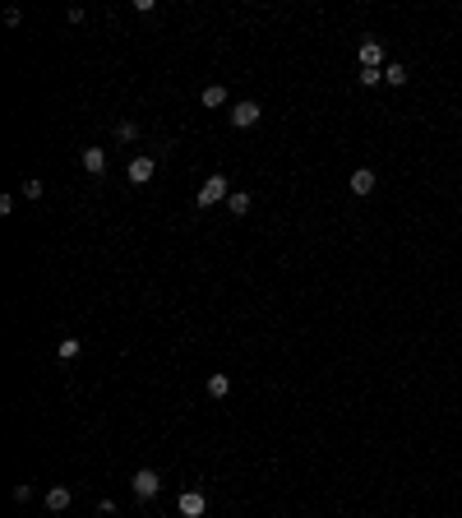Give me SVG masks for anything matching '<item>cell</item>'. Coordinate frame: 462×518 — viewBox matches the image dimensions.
<instances>
[{
  "label": "cell",
  "mask_w": 462,
  "mask_h": 518,
  "mask_svg": "<svg viewBox=\"0 0 462 518\" xmlns=\"http://www.w3.org/2000/svg\"><path fill=\"white\" fill-rule=\"evenodd\" d=\"M176 509H181V518H199L208 509V500H203V490H185L181 500H176Z\"/></svg>",
  "instance_id": "5"
},
{
  "label": "cell",
  "mask_w": 462,
  "mask_h": 518,
  "mask_svg": "<svg viewBox=\"0 0 462 518\" xmlns=\"http://www.w3.org/2000/svg\"><path fill=\"white\" fill-rule=\"evenodd\" d=\"M79 162H83V171L102 176V171H107V153H102V148H83V153H79Z\"/></svg>",
  "instance_id": "8"
},
{
  "label": "cell",
  "mask_w": 462,
  "mask_h": 518,
  "mask_svg": "<svg viewBox=\"0 0 462 518\" xmlns=\"http://www.w3.org/2000/svg\"><path fill=\"white\" fill-rule=\"evenodd\" d=\"M384 84H393V88H402V84H407V70H402L398 61H393V65H384Z\"/></svg>",
  "instance_id": "14"
},
{
  "label": "cell",
  "mask_w": 462,
  "mask_h": 518,
  "mask_svg": "<svg viewBox=\"0 0 462 518\" xmlns=\"http://www.w3.org/2000/svg\"><path fill=\"white\" fill-rule=\"evenodd\" d=\"M259 116H263L259 102H236V107H231V125H236V130H250Z\"/></svg>",
  "instance_id": "3"
},
{
  "label": "cell",
  "mask_w": 462,
  "mask_h": 518,
  "mask_svg": "<svg viewBox=\"0 0 462 518\" xmlns=\"http://www.w3.org/2000/svg\"><path fill=\"white\" fill-rule=\"evenodd\" d=\"M79 352H83V343H79V338H61V347H56V356H61V361H74Z\"/></svg>",
  "instance_id": "13"
},
{
  "label": "cell",
  "mask_w": 462,
  "mask_h": 518,
  "mask_svg": "<svg viewBox=\"0 0 462 518\" xmlns=\"http://www.w3.org/2000/svg\"><path fill=\"white\" fill-rule=\"evenodd\" d=\"M361 70H384V46L379 42H361Z\"/></svg>",
  "instance_id": "7"
},
{
  "label": "cell",
  "mask_w": 462,
  "mask_h": 518,
  "mask_svg": "<svg viewBox=\"0 0 462 518\" xmlns=\"http://www.w3.org/2000/svg\"><path fill=\"white\" fill-rule=\"evenodd\" d=\"M227 176H217V171H213V176H208V181H203L199 185V195H194V204H199V209H213V204H222V199H231V190H227Z\"/></svg>",
  "instance_id": "1"
},
{
  "label": "cell",
  "mask_w": 462,
  "mask_h": 518,
  "mask_svg": "<svg viewBox=\"0 0 462 518\" xmlns=\"http://www.w3.org/2000/svg\"><path fill=\"white\" fill-rule=\"evenodd\" d=\"M153 171H157L153 157H134V162L125 167V176H130V185H148V181H153Z\"/></svg>",
  "instance_id": "4"
},
{
  "label": "cell",
  "mask_w": 462,
  "mask_h": 518,
  "mask_svg": "<svg viewBox=\"0 0 462 518\" xmlns=\"http://www.w3.org/2000/svg\"><path fill=\"white\" fill-rule=\"evenodd\" d=\"M227 394H231V380L222 370H213V375H208V398H227Z\"/></svg>",
  "instance_id": "11"
},
{
  "label": "cell",
  "mask_w": 462,
  "mask_h": 518,
  "mask_svg": "<svg viewBox=\"0 0 462 518\" xmlns=\"http://www.w3.org/2000/svg\"><path fill=\"white\" fill-rule=\"evenodd\" d=\"M379 79H384V70H361V84H365V88H374Z\"/></svg>",
  "instance_id": "17"
},
{
  "label": "cell",
  "mask_w": 462,
  "mask_h": 518,
  "mask_svg": "<svg viewBox=\"0 0 462 518\" xmlns=\"http://www.w3.org/2000/svg\"><path fill=\"white\" fill-rule=\"evenodd\" d=\"M130 490H134L139 500H153L157 490H162V477H157L153 468H139V472L130 477Z\"/></svg>",
  "instance_id": "2"
},
{
  "label": "cell",
  "mask_w": 462,
  "mask_h": 518,
  "mask_svg": "<svg viewBox=\"0 0 462 518\" xmlns=\"http://www.w3.org/2000/svg\"><path fill=\"white\" fill-rule=\"evenodd\" d=\"M70 500H74V495H70V486H51V490H46V509H51V514H65V509H70Z\"/></svg>",
  "instance_id": "9"
},
{
  "label": "cell",
  "mask_w": 462,
  "mask_h": 518,
  "mask_svg": "<svg viewBox=\"0 0 462 518\" xmlns=\"http://www.w3.org/2000/svg\"><path fill=\"white\" fill-rule=\"evenodd\" d=\"M347 190L365 199L370 190H374V171H370V167H356V171H352V181H347Z\"/></svg>",
  "instance_id": "6"
},
{
  "label": "cell",
  "mask_w": 462,
  "mask_h": 518,
  "mask_svg": "<svg viewBox=\"0 0 462 518\" xmlns=\"http://www.w3.org/2000/svg\"><path fill=\"white\" fill-rule=\"evenodd\" d=\"M139 135V130H134V125H130V121H121V125H116V139H121V144H130V139H134Z\"/></svg>",
  "instance_id": "16"
},
{
  "label": "cell",
  "mask_w": 462,
  "mask_h": 518,
  "mask_svg": "<svg viewBox=\"0 0 462 518\" xmlns=\"http://www.w3.org/2000/svg\"><path fill=\"white\" fill-rule=\"evenodd\" d=\"M14 500H19V504L32 500V486H28V481H19V486H14Z\"/></svg>",
  "instance_id": "18"
},
{
  "label": "cell",
  "mask_w": 462,
  "mask_h": 518,
  "mask_svg": "<svg viewBox=\"0 0 462 518\" xmlns=\"http://www.w3.org/2000/svg\"><path fill=\"white\" fill-rule=\"evenodd\" d=\"M199 102L203 107H227V88H222V84H208V88L199 93Z\"/></svg>",
  "instance_id": "10"
},
{
  "label": "cell",
  "mask_w": 462,
  "mask_h": 518,
  "mask_svg": "<svg viewBox=\"0 0 462 518\" xmlns=\"http://www.w3.org/2000/svg\"><path fill=\"white\" fill-rule=\"evenodd\" d=\"M227 209H231V213H236V218H245V213H250V195H245V190H231Z\"/></svg>",
  "instance_id": "12"
},
{
  "label": "cell",
  "mask_w": 462,
  "mask_h": 518,
  "mask_svg": "<svg viewBox=\"0 0 462 518\" xmlns=\"http://www.w3.org/2000/svg\"><path fill=\"white\" fill-rule=\"evenodd\" d=\"M19 195H23V199H42V181H32V176H28V181L19 185Z\"/></svg>",
  "instance_id": "15"
}]
</instances>
